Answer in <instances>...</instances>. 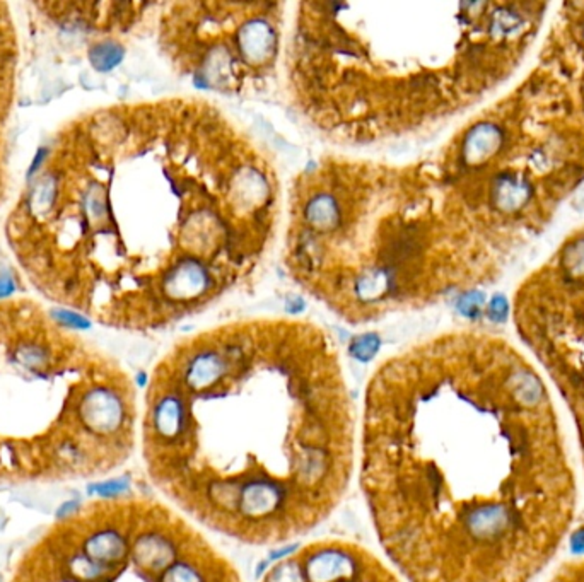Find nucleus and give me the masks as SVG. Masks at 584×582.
Listing matches in <instances>:
<instances>
[{"instance_id":"10","label":"nucleus","mask_w":584,"mask_h":582,"mask_svg":"<svg viewBox=\"0 0 584 582\" xmlns=\"http://www.w3.org/2000/svg\"><path fill=\"white\" fill-rule=\"evenodd\" d=\"M53 318L65 328H87L89 326V322L84 316L76 315V313L67 311V309L53 311Z\"/></svg>"},{"instance_id":"2","label":"nucleus","mask_w":584,"mask_h":582,"mask_svg":"<svg viewBox=\"0 0 584 582\" xmlns=\"http://www.w3.org/2000/svg\"><path fill=\"white\" fill-rule=\"evenodd\" d=\"M357 470L376 541L405 582H535L580 502L540 378L467 333L405 347L374 369Z\"/></svg>"},{"instance_id":"3","label":"nucleus","mask_w":584,"mask_h":582,"mask_svg":"<svg viewBox=\"0 0 584 582\" xmlns=\"http://www.w3.org/2000/svg\"><path fill=\"white\" fill-rule=\"evenodd\" d=\"M359 417L335 340L261 316L187 335L152 369L148 476L204 531L250 546L304 538L344 502Z\"/></svg>"},{"instance_id":"5","label":"nucleus","mask_w":584,"mask_h":582,"mask_svg":"<svg viewBox=\"0 0 584 582\" xmlns=\"http://www.w3.org/2000/svg\"><path fill=\"white\" fill-rule=\"evenodd\" d=\"M476 9L298 2L282 57L285 96L311 129L340 147L422 135L476 87Z\"/></svg>"},{"instance_id":"4","label":"nucleus","mask_w":584,"mask_h":582,"mask_svg":"<svg viewBox=\"0 0 584 582\" xmlns=\"http://www.w3.org/2000/svg\"><path fill=\"white\" fill-rule=\"evenodd\" d=\"M282 259L294 283L348 324L433 304L463 277V233L431 163L326 154L285 194Z\"/></svg>"},{"instance_id":"12","label":"nucleus","mask_w":584,"mask_h":582,"mask_svg":"<svg viewBox=\"0 0 584 582\" xmlns=\"http://www.w3.org/2000/svg\"><path fill=\"white\" fill-rule=\"evenodd\" d=\"M16 291V285H14V281L11 275L4 274L0 275V299H5L9 298L12 292Z\"/></svg>"},{"instance_id":"11","label":"nucleus","mask_w":584,"mask_h":582,"mask_svg":"<svg viewBox=\"0 0 584 582\" xmlns=\"http://www.w3.org/2000/svg\"><path fill=\"white\" fill-rule=\"evenodd\" d=\"M81 509H83L81 500L70 498V500H65L64 504L57 509V514L55 516H57V519L72 518V516H77L81 513Z\"/></svg>"},{"instance_id":"13","label":"nucleus","mask_w":584,"mask_h":582,"mask_svg":"<svg viewBox=\"0 0 584 582\" xmlns=\"http://www.w3.org/2000/svg\"><path fill=\"white\" fill-rule=\"evenodd\" d=\"M492 316L496 320H504V316H506V302L502 301V299H496V301L492 302Z\"/></svg>"},{"instance_id":"1","label":"nucleus","mask_w":584,"mask_h":582,"mask_svg":"<svg viewBox=\"0 0 584 582\" xmlns=\"http://www.w3.org/2000/svg\"><path fill=\"white\" fill-rule=\"evenodd\" d=\"M18 212L24 267L124 330H164L259 282L285 211L272 152L202 96L98 109Z\"/></svg>"},{"instance_id":"6","label":"nucleus","mask_w":584,"mask_h":582,"mask_svg":"<svg viewBox=\"0 0 584 582\" xmlns=\"http://www.w3.org/2000/svg\"><path fill=\"white\" fill-rule=\"evenodd\" d=\"M287 7L233 0L157 4V44L174 72L196 89L261 96L282 79Z\"/></svg>"},{"instance_id":"9","label":"nucleus","mask_w":584,"mask_h":582,"mask_svg":"<svg viewBox=\"0 0 584 582\" xmlns=\"http://www.w3.org/2000/svg\"><path fill=\"white\" fill-rule=\"evenodd\" d=\"M127 490H129V483L122 478H111L107 482H98V483H92L87 487L89 496L100 497L101 500L125 496Z\"/></svg>"},{"instance_id":"7","label":"nucleus","mask_w":584,"mask_h":582,"mask_svg":"<svg viewBox=\"0 0 584 582\" xmlns=\"http://www.w3.org/2000/svg\"><path fill=\"white\" fill-rule=\"evenodd\" d=\"M260 582H405L371 548L347 538L311 539L274 562Z\"/></svg>"},{"instance_id":"8","label":"nucleus","mask_w":584,"mask_h":582,"mask_svg":"<svg viewBox=\"0 0 584 582\" xmlns=\"http://www.w3.org/2000/svg\"><path fill=\"white\" fill-rule=\"evenodd\" d=\"M122 59H124V48L116 42H101L94 44V48L91 50V64L101 72L115 68L122 62Z\"/></svg>"}]
</instances>
